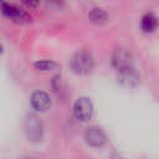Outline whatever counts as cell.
<instances>
[{
	"mask_svg": "<svg viewBox=\"0 0 159 159\" xmlns=\"http://www.w3.org/2000/svg\"><path fill=\"white\" fill-rule=\"evenodd\" d=\"M31 107L37 111V112H45L50 108L51 106V99L48 97L47 93L42 92V91H36L32 93L31 99H30Z\"/></svg>",
	"mask_w": 159,
	"mask_h": 159,
	"instance_id": "obj_7",
	"label": "cell"
},
{
	"mask_svg": "<svg viewBox=\"0 0 159 159\" xmlns=\"http://www.w3.org/2000/svg\"><path fill=\"white\" fill-rule=\"evenodd\" d=\"M21 1H22V4H25L29 7H36L40 2V0H21Z\"/></svg>",
	"mask_w": 159,
	"mask_h": 159,
	"instance_id": "obj_12",
	"label": "cell"
},
{
	"mask_svg": "<svg viewBox=\"0 0 159 159\" xmlns=\"http://www.w3.org/2000/svg\"><path fill=\"white\" fill-rule=\"evenodd\" d=\"M35 67H36L37 70H41V71H51V70L56 68L57 65H56L53 61L42 60V61H37V62H35Z\"/></svg>",
	"mask_w": 159,
	"mask_h": 159,
	"instance_id": "obj_11",
	"label": "cell"
},
{
	"mask_svg": "<svg viewBox=\"0 0 159 159\" xmlns=\"http://www.w3.org/2000/svg\"><path fill=\"white\" fill-rule=\"evenodd\" d=\"M88 19H89L91 22H93L96 25H103L107 21L108 16H107V12L104 10H102L99 7H94V9H92L89 11Z\"/></svg>",
	"mask_w": 159,
	"mask_h": 159,
	"instance_id": "obj_10",
	"label": "cell"
},
{
	"mask_svg": "<svg viewBox=\"0 0 159 159\" xmlns=\"http://www.w3.org/2000/svg\"><path fill=\"white\" fill-rule=\"evenodd\" d=\"M93 66L94 60L92 55L86 51H80L71 58V70L77 75H86L91 72Z\"/></svg>",
	"mask_w": 159,
	"mask_h": 159,
	"instance_id": "obj_1",
	"label": "cell"
},
{
	"mask_svg": "<svg viewBox=\"0 0 159 159\" xmlns=\"http://www.w3.org/2000/svg\"><path fill=\"white\" fill-rule=\"evenodd\" d=\"M93 114V104L88 98H78L73 104V116L81 122L88 120Z\"/></svg>",
	"mask_w": 159,
	"mask_h": 159,
	"instance_id": "obj_2",
	"label": "cell"
},
{
	"mask_svg": "<svg viewBox=\"0 0 159 159\" xmlns=\"http://www.w3.org/2000/svg\"><path fill=\"white\" fill-rule=\"evenodd\" d=\"M118 80L122 84L128 86V87H133L139 82V77L135 73V71L132 67H127L123 70H119V75H118Z\"/></svg>",
	"mask_w": 159,
	"mask_h": 159,
	"instance_id": "obj_8",
	"label": "cell"
},
{
	"mask_svg": "<svg viewBox=\"0 0 159 159\" xmlns=\"http://www.w3.org/2000/svg\"><path fill=\"white\" fill-rule=\"evenodd\" d=\"M1 12H2L5 16H7V17H10V19H12L14 21L20 22V24L30 22V21H31V17H30L26 12H24L22 10L17 9V7L14 6V5L6 4L5 1H1Z\"/></svg>",
	"mask_w": 159,
	"mask_h": 159,
	"instance_id": "obj_4",
	"label": "cell"
},
{
	"mask_svg": "<svg viewBox=\"0 0 159 159\" xmlns=\"http://www.w3.org/2000/svg\"><path fill=\"white\" fill-rule=\"evenodd\" d=\"M113 66L119 71L127 67H132V55L125 48H117L112 56Z\"/></svg>",
	"mask_w": 159,
	"mask_h": 159,
	"instance_id": "obj_5",
	"label": "cell"
},
{
	"mask_svg": "<svg viewBox=\"0 0 159 159\" xmlns=\"http://www.w3.org/2000/svg\"><path fill=\"white\" fill-rule=\"evenodd\" d=\"M158 26V19L148 12L145 15H143L142 20H140V29L143 30V32H153Z\"/></svg>",
	"mask_w": 159,
	"mask_h": 159,
	"instance_id": "obj_9",
	"label": "cell"
},
{
	"mask_svg": "<svg viewBox=\"0 0 159 159\" xmlns=\"http://www.w3.org/2000/svg\"><path fill=\"white\" fill-rule=\"evenodd\" d=\"M25 132L30 140H40L42 137V124L34 114L27 116L25 120Z\"/></svg>",
	"mask_w": 159,
	"mask_h": 159,
	"instance_id": "obj_3",
	"label": "cell"
},
{
	"mask_svg": "<svg viewBox=\"0 0 159 159\" xmlns=\"http://www.w3.org/2000/svg\"><path fill=\"white\" fill-rule=\"evenodd\" d=\"M84 139L86 143L91 147L98 148L102 147L106 143V134L103 133V130L98 127H91L86 130L84 133Z\"/></svg>",
	"mask_w": 159,
	"mask_h": 159,
	"instance_id": "obj_6",
	"label": "cell"
}]
</instances>
